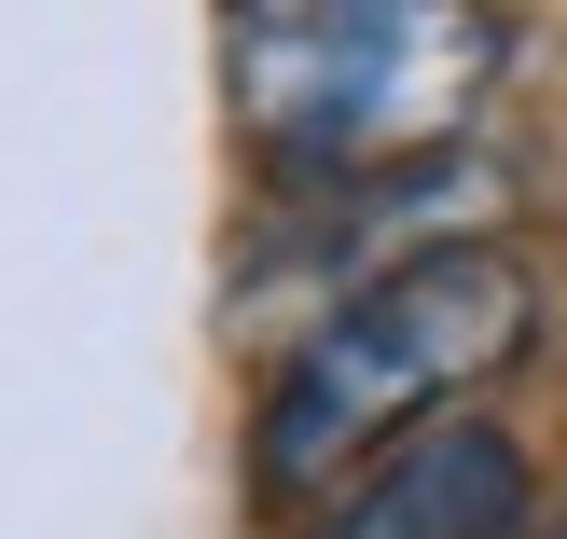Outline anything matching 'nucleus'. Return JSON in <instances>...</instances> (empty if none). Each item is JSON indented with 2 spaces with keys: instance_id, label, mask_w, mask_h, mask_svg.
<instances>
[{
  "instance_id": "nucleus-3",
  "label": "nucleus",
  "mask_w": 567,
  "mask_h": 539,
  "mask_svg": "<svg viewBox=\"0 0 567 539\" xmlns=\"http://www.w3.org/2000/svg\"><path fill=\"white\" fill-rule=\"evenodd\" d=\"M305 539H526V443L485 415H443L360 485H332L305 512Z\"/></svg>"
},
{
  "instance_id": "nucleus-4",
  "label": "nucleus",
  "mask_w": 567,
  "mask_h": 539,
  "mask_svg": "<svg viewBox=\"0 0 567 539\" xmlns=\"http://www.w3.org/2000/svg\"><path fill=\"white\" fill-rule=\"evenodd\" d=\"M526 539H567V512H554V526H526Z\"/></svg>"
},
{
  "instance_id": "nucleus-1",
  "label": "nucleus",
  "mask_w": 567,
  "mask_h": 539,
  "mask_svg": "<svg viewBox=\"0 0 567 539\" xmlns=\"http://www.w3.org/2000/svg\"><path fill=\"white\" fill-rule=\"evenodd\" d=\"M526 332H540V277L498 236L388 263L374 291H347L277 360L264 415H249V485H264L277 512H319L332 485H360V470L402 457L415 429H443V402H471Z\"/></svg>"
},
{
  "instance_id": "nucleus-2",
  "label": "nucleus",
  "mask_w": 567,
  "mask_h": 539,
  "mask_svg": "<svg viewBox=\"0 0 567 539\" xmlns=\"http://www.w3.org/2000/svg\"><path fill=\"white\" fill-rule=\"evenodd\" d=\"M221 55H236V125L264 138V166L291 194H347L430 166L485 111L513 42L443 0H305V14H236Z\"/></svg>"
}]
</instances>
